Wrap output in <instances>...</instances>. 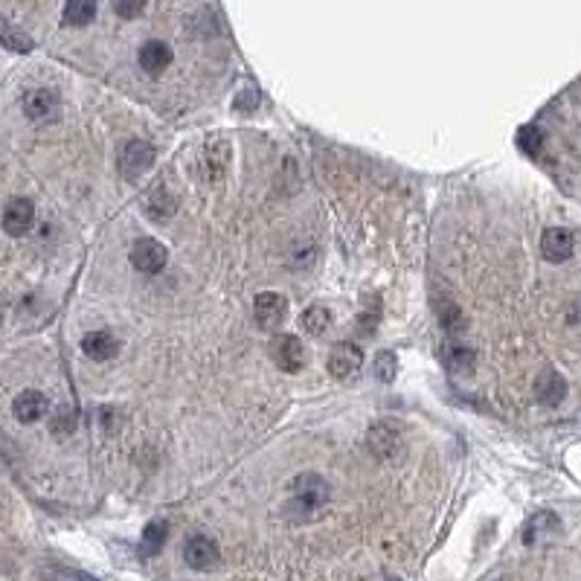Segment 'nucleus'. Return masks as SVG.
I'll return each mask as SVG.
<instances>
[{"mask_svg":"<svg viewBox=\"0 0 581 581\" xmlns=\"http://www.w3.org/2000/svg\"><path fill=\"white\" fill-rule=\"evenodd\" d=\"M561 532V521H559V514L555 512H535L529 521L523 523V544L526 547H535L541 544V541H550Z\"/></svg>","mask_w":581,"mask_h":581,"instance_id":"f8f14e48","label":"nucleus"},{"mask_svg":"<svg viewBox=\"0 0 581 581\" xmlns=\"http://www.w3.org/2000/svg\"><path fill=\"white\" fill-rule=\"evenodd\" d=\"M326 366L335 378L346 381V378H352L363 366V349L358 344H352V340H340V344L328 352Z\"/></svg>","mask_w":581,"mask_h":581,"instance_id":"39448f33","label":"nucleus"},{"mask_svg":"<svg viewBox=\"0 0 581 581\" xmlns=\"http://www.w3.org/2000/svg\"><path fill=\"white\" fill-rule=\"evenodd\" d=\"M389 581H401V578H389Z\"/></svg>","mask_w":581,"mask_h":581,"instance_id":"c756f323","label":"nucleus"},{"mask_svg":"<svg viewBox=\"0 0 581 581\" xmlns=\"http://www.w3.org/2000/svg\"><path fill=\"white\" fill-rule=\"evenodd\" d=\"M573 247H576V238L567 227H550V230H544V236H541V256L552 264L570 259Z\"/></svg>","mask_w":581,"mask_h":581,"instance_id":"9d476101","label":"nucleus"},{"mask_svg":"<svg viewBox=\"0 0 581 581\" xmlns=\"http://www.w3.org/2000/svg\"><path fill=\"white\" fill-rule=\"evenodd\" d=\"M517 146H521L523 155L538 157L541 148H544V131H541L538 125H523V129L517 131Z\"/></svg>","mask_w":581,"mask_h":581,"instance_id":"b1692460","label":"nucleus"},{"mask_svg":"<svg viewBox=\"0 0 581 581\" xmlns=\"http://www.w3.org/2000/svg\"><path fill=\"white\" fill-rule=\"evenodd\" d=\"M166 538H169V523L163 521V517H157V521H151L146 529H143V555H157L163 550V544H166Z\"/></svg>","mask_w":581,"mask_h":581,"instance_id":"aec40b11","label":"nucleus"},{"mask_svg":"<svg viewBox=\"0 0 581 581\" xmlns=\"http://www.w3.org/2000/svg\"><path fill=\"white\" fill-rule=\"evenodd\" d=\"M169 262V250L163 247L157 238H140L131 247V264L140 273H160Z\"/></svg>","mask_w":581,"mask_h":581,"instance_id":"0eeeda50","label":"nucleus"},{"mask_svg":"<svg viewBox=\"0 0 581 581\" xmlns=\"http://www.w3.org/2000/svg\"><path fill=\"white\" fill-rule=\"evenodd\" d=\"M332 497V486L326 483L320 474H299L290 479L288 486V503H285V514L290 521H311L323 512V506Z\"/></svg>","mask_w":581,"mask_h":581,"instance_id":"f257e3e1","label":"nucleus"},{"mask_svg":"<svg viewBox=\"0 0 581 581\" xmlns=\"http://www.w3.org/2000/svg\"><path fill=\"white\" fill-rule=\"evenodd\" d=\"M61 15H65L67 27H85V23L96 18V4H91V0H70Z\"/></svg>","mask_w":581,"mask_h":581,"instance_id":"5701e85b","label":"nucleus"},{"mask_svg":"<svg viewBox=\"0 0 581 581\" xmlns=\"http://www.w3.org/2000/svg\"><path fill=\"white\" fill-rule=\"evenodd\" d=\"M0 44H4L6 49H12V53H32V38L27 32H21L15 30L12 23L0 15Z\"/></svg>","mask_w":581,"mask_h":581,"instance_id":"6ab92c4d","label":"nucleus"},{"mask_svg":"<svg viewBox=\"0 0 581 581\" xmlns=\"http://www.w3.org/2000/svg\"><path fill=\"white\" fill-rule=\"evenodd\" d=\"M146 216L155 221H169L174 216V201L166 189H155L146 201Z\"/></svg>","mask_w":581,"mask_h":581,"instance_id":"412c9836","label":"nucleus"},{"mask_svg":"<svg viewBox=\"0 0 581 581\" xmlns=\"http://www.w3.org/2000/svg\"><path fill=\"white\" fill-rule=\"evenodd\" d=\"M366 442H370V451L375 453L378 460H393L396 453L404 448V434H401V427L396 422H378L370 427V436H366Z\"/></svg>","mask_w":581,"mask_h":581,"instance_id":"423d86ee","label":"nucleus"},{"mask_svg":"<svg viewBox=\"0 0 581 581\" xmlns=\"http://www.w3.org/2000/svg\"><path fill=\"white\" fill-rule=\"evenodd\" d=\"M436 311H439V323H442V328L445 332H465V326H469V320H465V314H462V308L457 306V302H451V299H442L439 306H436Z\"/></svg>","mask_w":581,"mask_h":581,"instance_id":"4be33fe9","label":"nucleus"},{"mask_svg":"<svg viewBox=\"0 0 581 581\" xmlns=\"http://www.w3.org/2000/svg\"><path fill=\"white\" fill-rule=\"evenodd\" d=\"M268 355L282 372H299L306 366V346L297 335H276L268 346Z\"/></svg>","mask_w":581,"mask_h":581,"instance_id":"20e7f679","label":"nucleus"},{"mask_svg":"<svg viewBox=\"0 0 581 581\" xmlns=\"http://www.w3.org/2000/svg\"><path fill=\"white\" fill-rule=\"evenodd\" d=\"M56 111H58V94L53 87H38V91H30L23 96V113L35 122L56 117Z\"/></svg>","mask_w":581,"mask_h":581,"instance_id":"ddd939ff","label":"nucleus"},{"mask_svg":"<svg viewBox=\"0 0 581 581\" xmlns=\"http://www.w3.org/2000/svg\"><path fill=\"white\" fill-rule=\"evenodd\" d=\"M47 410H49V398L41 389H23V393H18L15 401H12V413H15V419L23 425L44 419Z\"/></svg>","mask_w":581,"mask_h":581,"instance_id":"9b49d317","label":"nucleus"},{"mask_svg":"<svg viewBox=\"0 0 581 581\" xmlns=\"http://www.w3.org/2000/svg\"><path fill=\"white\" fill-rule=\"evenodd\" d=\"M82 352H85V358H91L96 363H103V361H111V358H117V352H120V340L113 337L111 332H87L82 337Z\"/></svg>","mask_w":581,"mask_h":581,"instance_id":"2eb2a0df","label":"nucleus"},{"mask_svg":"<svg viewBox=\"0 0 581 581\" xmlns=\"http://www.w3.org/2000/svg\"><path fill=\"white\" fill-rule=\"evenodd\" d=\"M567 396V381L561 372L555 370H544L538 378H535V398L538 404H544V407H559Z\"/></svg>","mask_w":581,"mask_h":581,"instance_id":"4468645a","label":"nucleus"},{"mask_svg":"<svg viewBox=\"0 0 581 581\" xmlns=\"http://www.w3.org/2000/svg\"><path fill=\"white\" fill-rule=\"evenodd\" d=\"M151 163H155V148L146 140H129L117 155V166L125 181H137L143 172L151 169Z\"/></svg>","mask_w":581,"mask_h":581,"instance_id":"f03ea898","label":"nucleus"},{"mask_svg":"<svg viewBox=\"0 0 581 581\" xmlns=\"http://www.w3.org/2000/svg\"><path fill=\"white\" fill-rule=\"evenodd\" d=\"M396 375H398V358H396V352H381V355L375 358V378L381 384H389V381H396Z\"/></svg>","mask_w":581,"mask_h":581,"instance_id":"393cba45","label":"nucleus"},{"mask_svg":"<svg viewBox=\"0 0 581 581\" xmlns=\"http://www.w3.org/2000/svg\"><path fill=\"white\" fill-rule=\"evenodd\" d=\"M4 233L9 236H27L35 224V207L30 198H12L9 204L4 207Z\"/></svg>","mask_w":581,"mask_h":581,"instance_id":"1a4fd4ad","label":"nucleus"},{"mask_svg":"<svg viewBox=\"0 0 581 581\" xmlns=\"http://www.w3.org/2000/svg\"><path fill=\"white\" fill-rule=\"evenodd\" d=\"M0 317H4V302H0Z\"/></svg>","mask_w":581,"mask_h":581,"instance_id":"c85d7f7f","label":"nucleus"},{"mask_svg":"<svg viewBox=\"0 0 581 581\" xmlns=\"http://www.w3.org/2000/svg\"><path fill=\"white\" fill-rule=\"evenodd\" d=\"M113 9H117L122 18H134V15H140V12L146 9V4H143V0H137V4H117Z\"/></svg>","mask_w":581,"mask_h":581,"instance_id":"bb28decb","label":"nucleus"},{"mask_svg":"<svg viewBox=\"0 0 581 581\" xmlns=\"http://www.w3.org/2000/svg\"><path fill=\"white\" fill-rule=\"evenodd\" d=\"M172 65V47L166 41H146L140 47V67L148 76H160Z\"/></svg>","mask_w":581,"mask_h":581,"instance_id":"dca6fc26","label":"nucleus"},{"mask_svg":"<svg viewBox=\"0 0 581 581\" xmlns=\"http://www.w3.org/2000/svg\"><path fill=\"white\" fill-rule=\"evenodd\" d=\"M259 105V91L254 85L250 87H242L238 91V96H236V111H254Z\"/></svg>","mask_w":581,"mask_h":581,"instance_id":"a878e982","label":"nucleus"},{"mask_svg":"<svg viewBox=\"0 0 581 581\" xmlns=\"http://www.w3.org/2000/svg\"><path fill=\"white\" fill-rule=\"evenodd\" d=\"M299 326L306 335L320 337V335H326V328L332 326V311H328L326 306H308L299 314Z\"/></svg>","mask_w":581,"mask_h":581,"instance_id":"a211bd4d","label":"nucleus"},{"mask_svg":"<svg viewBox=\"0 0 581 581\" xmlns=\"http://www.w3.org/2000/svg\"><path fill=\"white\" fill-rule=\"evenodd\" d=\"M254 317L262 328H276L288 317V299L276 290H262L254 299Z\"/></svg>","mask_w":581,"mask_h":581,"instance_id":"6e6552de","label":"nucleus"},{"mask_svg":"<svg viewBox=\"0 0 581 581\" xmlns=\"http://www.w3.org/2000/svg\"><path fill=\"white\" fill-rule=\"evenodd\" d=\"M442 363L453 375H471L477 366V355L469 346H442Z\"/></svg>","mask_w":581,"mask_h":581,"instance_id":"f3484780","label":"nucleus"},{"mask_svg":"<svg viewBox=\"0 0 581 581\" xmlns=\"http://www.w3.org/2000/svg\"><path fill=\"white\" fill-rule=\"evenodd\" d=\"M76 581H96V578H94V576H85V573H79V576H76Z\"/></svg>","mask_w":581,"mask_h":581,"instance_id":"cd10ccee","label":"nucleus"},{"mask_svg":"<svg viewBox=\"0 0 581 581\" xmlns=\"http://www.w3.org/2000/svg\"><path fill=\"white\" fill-rule=\"evenodd\" d=\"M183 561L189 570L210 573L221 564V550L210 535H192L183 547Z\"/></svg>","mask_w":581,"mask_h":581,"instance_id":"7ed1b4c3","label":"nucleus"}]
</instances>
